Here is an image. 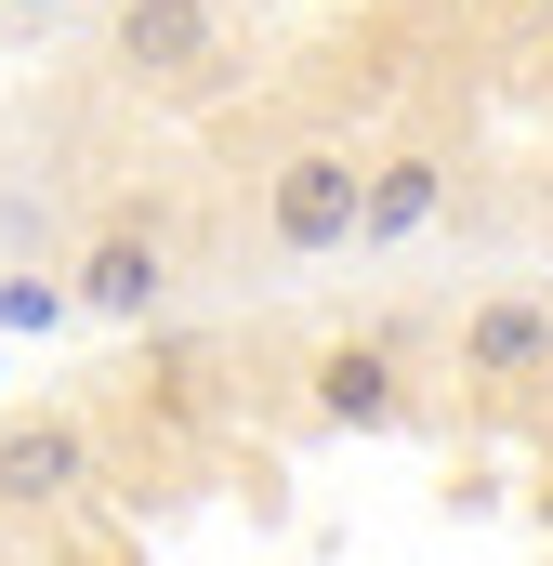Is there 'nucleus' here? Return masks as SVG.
Masks as SVG:
<instances>
[{
	"mask_svg": "<svg viewBox=\"0 0 553 566\" xmlns=\"http://www.w3.org/2000/svg\"><path fill=\"white\" fill-rule=\"evenodd\" d=\"M356 211H369V158H356V145H290L264 171V251L276 264L356 251Z\"/></svg>",
	"mask_w": 553,
	"mask_h": 566,
	"instance_id": "f257e3e1",
	"label": "nucleus"
},
{
	"mask_svg": "<svg viewBox=\"0 0 553 566\" xmlns=\"http://www.w3.org/2000/svg\"><path fill=\"white\" fill-rule=\"evenodd\" d=\"M106 40H119L133 80H171V93H198V80L225 66V13H211V0H119Z\"/></svg>",
	"mask_w": 553,
	"mask_h": 566,
	"instance_id": "f03ea898",
	"label": "nucleus"
},
{
	"mask_svg": "<svg viewBox=\"0 0 553 566\" xmlns=\"http://www.w3.org/2000/svg\"><path fill=\"white\" fill-rule=\"evenodd\" d=\"M461 382H501V396H514V382H553V303L528 277H501L461 316Z\"/></svg>",
	"mask_w": 553,
	"mask_h": 566,
	"instance_id": "7ed1b4c3",
	"label": "nucleus"
},
{
	"mask_svg": "<svg viewBox=\"0 0 553 566\" xmlns=\"http://www.w3.org/2000/svg\"><path fill=\"white\" fill-rule=\"evenodd\" d=\"M66 303H80V316H158V303H171V251H158V224H93L80 264H66Z\"/></svg>",
	"mask_w": 553,
	"mask_h": 566,
	"instance_id": "20e7f679",
	"label": "nucleus"
},
{
	"mask_svg": "<svg viewBox=\"0 0 553 566\" xmlns=\"http://www.w3.org/2000/svg\"><path fill=\"white\" fill-rule=\"evenodd\" d=\"M435 211H448V158H421V145L369 158V211H356V251H409Z\"/></svg>",
	"mask_w": 553,
	"mask_h": 566,
	"instance_id": "39448f33",
	"label": "nucleus"
},
{
	"mask_svg": "<svg viewBox=\"0 0 553 566\" xmlns=\"http://www.w3.org/2000/svg\"><path fill=\"white\" fill-rule=\"evenodd\" d=\"M316 409L330 422H396V356L383 343H330L316 356Z\"/></svg>",
	"mask_w": 553,
	"mask_h": 566,
	"instance_id": "423d86ee",
	"label": "nucleus"
},
{
	"mask_svg": "<svg viewBox=\"0 0 553 566\" xmlns=\"http://www.w3.org/2000/svg\"><path fill=\"white\" fill-rule=\"evenodd\" d=\"M80 488V434L66 422H13L0 434V501H66Z\"/></svg>",
	"mask_w": 553,
	"mask_h": 566,
	"instance_id": "0eeeda50",
	"label": "nucleus"
}]
</instances>
